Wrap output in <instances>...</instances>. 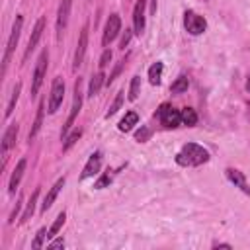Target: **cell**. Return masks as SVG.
<instances>
[{
    "label": "cell",
    "mask_w": 250,
    "mask_h": 250,
    "mask_svg": "<svg viewBox=\"0 0 250 250\" xmlns=\"http://www.w3.org/2000/svg\"><path fill=\"white\" fill-rule=\"evenodd\" d=\"M207 160H209V152L195 143L184 145L182 150L176 154V162L180 166H199V164H205Z\"/></svg>",
    "instance_id": "cell-1"
},
{
    "label": "cell",
    "mask_w": 250,
    "mask_h": 250,
    "mask_svg": "<svg viewBox=\"0 0 250 250\" xmlns=\"http://www.w3.org/2000/svg\"><path fill=\"white\" fill-rule=\"evenodd\" d=\"M21 25H23V18L21 16H16V21L12 25V33L8 37V43H6V51H4V61H2V74L6 72L8 68V62H10V57L18 45V39H20V33H21Z\"/></svg>",
    "instance_id": "cell-2"
},
{
    "label": "cell",
    "mask_w": 250,
    "mask_h": 250,
    "mask_svg": "<svg viewBox=\"0 0 250 250\" xmlns=\"http://www.w3.org/2000/svg\"><path fill=\"white\" fill-rule=\"evenodd\" d=\"M80 107H82V80L78 78V80L74 82V100H72L70 115H68L64 127H62V133H61L62 139H66V135H68V131H70V127H72V123H74V119H76L78 113H80Z\"/></svg>",
    "instance_id": "cell-3"
},
{
    "label": "cell",
    "mask_w": 250,
    "mask_h": 250,
    "mask_svg": "<svg viewBox=\"0 0 250 250\" xmlns=\"http://www.w3.org/2000/svg\"><path fill=\"white\" fill-rule=\"evenodd\" d=\"M47 62H49V53H47V49H45V51H41V55H39V59H37V62H35L33 82H31V96H35V94L39 92L41 84H43V78H45V74H47Z\"/></svg>",
    "instance_id": "cell-4"
},
{
    "label": "cell",
    "mask_w": 250,
    "mask_h": 250,
    "mask_svg": "<svg viewBox=\"0 0 250 250\" xmlns=\"http://www.w3.org/2000/svg\"><path fill=\"white\" fill-rule=\"evenodd\" d=\"M184 27H186V31L191 33V35H201V33L207 29V21H205L203 16L195 14L193 10H188V12L184 14Z\"/></svg>",
    "instance_id": "cell-5"
},
{
    "label": "cell",
    "mask_w": 250,
    "mask_h": 250,
    "mask_svg": "<svg viewBox=\"0 0 250 250\" xmlns=\"http://www.w3.org/2000/svg\"><path fill=\"white\" fill-rule=\"evenodd\" d=\"M62 98H64V80L61 76H57L51 84V96H49V105H47V111L49 113H55L59 109V105L62 104Z\"/></svg>",
    "instance_id": "cell-6"
},
{
    "label": "cell",
    "mask_w": 250,
    "mask_h": 250,
    "mask_svg": "<svg viewBox=\"0 0 250 250\" xmlns=\"http://www.w3.org/2000/svg\"><path fill=\"white\" fill-rule=\"evenodd\" d=\"M158 117H160V123H162L164 127H168V129H174V127H178V125L182 123V115H180V111L174 109V107L168 105V104H162V105H160V109H158Z\"/></svg>",
    "instance_id": "cell-7"
},
{
    "label": "cell",
    "mask_w": 250,
    "mask_h": 250,
    "mask_svg": "<svg viewBox=\"0 0 250 250\" xmlns=\"http://www.w3.org/2000/svg\"><path fill=\"white\" fill-rule=\"evenodd\" d=\"M70 8H72V0H61L59 4V12H57V39L62 37L66 23H68V16H70Z\"/></svg>",
    "instance_id": "cell-8"
},
{
    "label": "cell",
    "mask_w": 250,
    "mask_h": 250,
    "mask_svg": "<svg viewBox=\"0 0 250 250\" xmlns=\"http://www.w3.org/2000/svg\"><path fill=\"white\" fill-rule=\"evenodd\" d=\"M119 31H121V20H119V16H117V14H111V16L107 18V21H105L102 43H104V45H109V43L117 37V33H119Z\"/></svg>",
    "instance_id": "cell-9"
},
{
    "label": "cell",
    "mask_w": 250,
    "mask_h": 250,
    "mask_svg": "<svg viewBox=\"0 0 250 250\" xmlns=\"http://www.w3.org/2000/svg\"><path fill=\"white\" fill-rule=\"evenodd\" d=\"M86 47H88V23H84L82 31H80V37H78V43H76V51H74V64L72 68L76 70L82 61H84V55H86Z\"/></svg>",
    "instance_id": "cell-10"
},
{
    "label": "cell",
    "mask_w": 250,
    "mask_h": 250,
    "mask_svg": "<svg viewBox=\"0 0 250 250\" xmlns=\"http://www.w3.org/2000/svg\"><path fill=\"white\" fill-rule=\"evenodd\" d=\"M145 6H146V0H137L133 8V31L137 35L145 31Z\"/></svg>",
    "instance_id": "cell-11"
},
{
    "label": "cell",
    "mask_w": 250,
    "mask_h": 250,
    "mask_svg": "<svg viewBox=\"0 0 250 250\" xmlns=\"http://www.w3.org/2000/svg\"><path fill=\"white\" fill-rule=\"evenodd\" d=\"M43 29H45V18H39L37 21H35V27H33V31H31V37H29V41H27V49H25V53H23V61L31 55V51L37 47V43H39V39H41V35H43Z\"/></svg>",
    "instance_id": "cell-12"
},
{
    "label": "cell",
    "mask_w": 250,
    "mask_h": 250,
    "mask_svg": "<svg viewBox=\"0 0 250 250\" xmlns=\"http://www.w3.org/2000/svg\"><path fill=\"white\" fill-rule=\"evenodd\" d=\"M225 174H227L229 182H230V184H234V188H238V189H242L244 193H248V195H250V188H248L246 176H244L240 170H236V168H227V170H225Z\"/></svg>",
    "instance_id": "cell-13"
},
{
    "label": "cell",
    "mask_w": 250,
    "mask_h": 250,
    "mask_svg": "<svg viewBox=\"0 0 250 250\" xmlns=\"http://www.w3.org/2000/svg\"><path fill=\"white\" fill-rule=\"evenodd\" d=\"M100 166H102V154H100V152H94V154L88 158V162H86V166H84V170H82V174H80V180H86V178L98 174V172H100Z\"/></svg>",
    "instance_id": "cell-14"
},
{
    "label": "cell",
    "mask_w": 250,
    "mask_h": 250,
    "mask_svg": "<svg viewBox=\"0 0 250 250\" xmlns=\"http://www.w3.org/2000/svg\"><path fill=\"white\" fill-rule=\"evenodd\" d=\"M18 131H20V125L18 123H12L8 129H6V133H4V137H2V154H6L14 145H16V139H18Z\"/></svg>",
    "instance_id": "cell-15"
},
{
    "label": "cell",
    "mask_w": 250,
    "mask_h": 250,
    "mask_svg": "<svg viewBox=\"0 0 250 250\" xmlns=\"http://www.w3.org/2000/svg\"><path fill=\"white\" fill-rule=\"evenodd\" d=\"M25 166H27V160H25V158H20V162L16 164V168H14L12 176H10V184H8L10 193H16V188H18V184H20L23 172H25Z\"/></svg>",
    "instance_id": "cell-16"
},
{
    "label": "cell",
    "mask_w": 250,
    "mask_h": 250,
    "mask_svg": "<svg viewBox=\"0 0 250 250\" xmlns=\"http://www.w3.org/2000/svg\"><path fill=\"white\" fill-rule=\"evenodd\" d=\"M64 182H66L64 178H59V180L55 182V186H53V188L49 189V193L45 195V201H43V205H41V211H47V209H49V207H51V205L55 203V199H57V195H59V191L62 189V186H64Z\"/></svg>",
    "instance_id": "cell-17"
},
{
    "label": "cell",
    "mask_w": 250,
    "mask_h": 250,
    "mask_svg": "<svg viewBox=\"0 0 250 250\" xmlns=\"http://www.w3.org/2000/svg\"><path fill=\"white\" fill-rule=\"evenodd\" d=\"M137 123H139V115H137L135 111H127V113H125V117L119 121V125H117V127H119V131L127 133V131H131Z\"/></svg>",
    "instance_id": "cell-18"
},
{
    "label": "cell",
    "mask_w": 250,
    "mask_h": 250,
    "mask_svg": "<svg viewBox=\"0 0 250 250\" xmlns=\"http://www.w3.org/2000/svg\"><path fill=\"white\" fill-rule=\"evenodd\" d=\"M104 82H105V76H104V72L100 70L98 74H94L92 76V80H90V86H88V96L90 98H94L100 90H102V86H104Z\"/></svg>",
    "instance_id": "cell-19"
},
{
    "label": "cell",
    "mask_w": 250,
    "mask_h": 250,
    "mask_svg": "<svg viewBox=\"0 0 250 250\" xmlns=\"http://www.w3.org/2000/svg\"><path fill=\"white\" fill-rule=\"evenodd\" d=\"M162 70H164L162 62H154V64L148 68V82H150L152 86L160 84V78H162Z\"/></svg>",
    "instance_id": "cell-20"
},
{
    "label": "cell",
    "mask_w": 250,
    "mask_h": 250,
    "mask_svg": "<svg viewBox=\"0 0 250 250\" xmlns=\"http://www.w3.org/2000/svg\"><path fill=\"white\" fill-rule=\"evenodd\" d=\"M37 197H39V189H35V191L31 193V197H29V201H27V207H25V211H23V215H21V223H25V221L31 219V215H33V211H35Z\"/></svg>",
    "instance_id": "cell-21"
},
{
    "label": "cell",
    "mask_w": 250,
    "mask_h": 250,
    "mask_svg": "<svg viewBox=\"0 0 250 250\" xmlns=\"http://www.w3.org/2000/svg\"><path fill=\"white\" fill-rule=\"evenodd\" d=\"M180 115H182V123L188 125V127H193V125L197 123V113H195V109H191V107H184V109L180 111Z\"/></svg>",
    "instance_id": "cell-22"
},
{
    "label": "cell",
    "mask_w": 250,
    "mask_h": 250,
    "mask_svg": "<svg viewBox=\"0 0 250 250\" xmlns=\"http://www.w3.org/2000/svg\"><path fill=\"white\" fill-rule=\"evenodd\" d=\"M20 92H21V82H18L16 86H14V90H12V98H10V102H8V107H6V117H10L12 113H14V107H16V102H18V98H20Z\"/></svg>",
    "instance_id": "cell-23"
},
{
    "label": "cell",
    "mask_w": 250,
    "mask_h": 250,
    "mask_svg": "<svg viewBox=\"0 0 250 250\" xmlns=\"http://www.w3.org/2000/svg\"><path fill=\"white\" fill-rule=\"evenodd\" d=\"M41 123H43V102H39V105H37V115H35V121H33V127H31V131H29V141L39 133V129H41Z\"/></svg>",
    "instance_id": "cell-24"
},
{
    "label": "cell",
    "mask_w": 250,
    "mask_h": 250,
    "mask_svg": "<svg viewBox=\"0 0 250 250\" xmlns=\"http://www.w3.org/2000/svg\"><path fill=\"white\" fill-rule=\"evenodd\" d=\"M64 221H66V213H64V211H61V213L57 215V219H55V223L51 225V229L47 230V238H53V236H55V234H57V232L61 230V227L64 225Z\"/></svg>",
    "instance_id": "cell-25"
},
{
    "label": "cell",
    "mask_w": 250,
    "mask_h": 250,
    "mask_svg": "<svg viewBox=\"0 0 250 250\" xmlns=\"http://www.w3.org/2000/svg\"><path fill=\"white\" fill-rule=\"evenodd\" d=\"M188 86H189L188 78H186V76H178V78H176V82L170 86V90H172L174 94H182V92H186V90H188Z\"/></svg>",
    "instance_id": "cell-26"
},
{
    "label": "cell",
    "mask_w": 250,
    "mask_h": 250,
    "mask_svg": "<svg viewBox=\"0 0 250 250\" xmlns=\"http://www.w3.org/2000/svg\"><path fill=\"white\" fill-rule=\"evenodd\" d=\"M139 92H141V78L139 76H133L131 78V86H129V100L135 102L139 98Z\"/></svg>",
    "instance_id": "cell-27"
},
{
    "label": "cell",
    "mask_w": 250,
    "mask_h": 250,
    "mask_svg": "<svg viewBox=\"0 0 250 250\" xmlns=\"http://www.w3.org/2000/svg\"><path fill=\"white\" fill-rule=\"evenodd\" d=\"M121 104H123V92H117V96H115L113 104H111V105H109V109L105 111V117H111L113 113H117V109L121 107Z\"/></svg>",
    "instance_id": "cell-28"
},
{
    "label": "cell",
    "mask_w": 250,
    "mask_h": 250,
    "mask_svg": "<svg viewBox=\"0 0 250 250\" xmlns=\"http://www.w3.org/2000/svg\"><path fill=\"white\" fill-rule=\"evenodd\" d=\"M80 135H82V131L80 129H76V131H72L70 135H66V139H64V143H62V150H68L78 139H80Z\"/></svg>",
    "instance_id": "cell-29"
},
{
    "label": "cell",
    "mask_w": 250,
    "mask_h": 250,
    "mask_svg": "<svg viewBox=\"0 0 250 250\" xmlns=\"http://www.w3.org/2000/svg\"><path fill=\"white\" fill-rule=\"evenodd\" d=\"M45 238H47V229H39L37 234H35V238H33V242H31V248H41Z\"/></svg>",
    "instance_id": "cell-30"
},
{
    "label": "cell",
    "mask_w": 250,
    "mask_h": 250,
    "mask_svg": "<svg viewBox=\"0 0 250 250\" xmlns=\"http://www.w3.org/2000/svg\"><path fill=\"white\" fill-rule=\"evenodd\" d=\"M109 61H111V51H109V49H105V51L102 53V57H100V62H98V64H100V68H105Z\"/></svg>",
    "instance_id": "cell-31"
},
{
    "label": "cell",
    "mask_w": 250,
    "mask_h": 250,
    "mask_svg": "<svg viewBox=\"0 0 250 250\" xmlns=\"http://www.w3.org/2000/svg\"><path fill=\"white\" fill-rule=\"evenodd\" d=\"M148 137H150V129H146V127H143L141 131H137V133H135V139H137L139 143H145Z\"/></svg>",
    "instance_id": "cell-32"
},
{
    "label": "cell",
    "mask_w": 250,
    "mask_h": 250,
    "mask_svg": "<svg viewBox=\"0 0 250 250\" xmlns=\"http://www.w3.org/2000/svg\"><path fill=\"white\" fill-rule=\"evenodd\" d=\"M109 182H111V176H109V174H104V176L94 184V188H96V189H102V188H105Z\"/></svg>",
    "instance_id": "cell-33"
},
{
    "label": "cell",
    "mask_w": 250,
    "mask_h": 250,
    "mask_svg": "<svg viewBox=\"0 0 250 250\" xmlns=\"http://www.w3.org/2000/svg\"><path fill=\"white\" fill-rule=\"evenodd\" d=\"M129 41H131V29H125V33H123V37H121L119 47H121V49H125V47L129 45Z\"/></svg>",
    "instance_id": "cell-34"
},
{
    "label": "cell",
    "mask_w": 250,
    "mask_h": 250,
    "mask_svg": "<svg viewBox=\"0 0 250 250\" xmlns=\"http://www.w3.org/2000/svg\"><path fill=\"white\" fill-rule=\"evenodd\" d=\"M123 64H125V61H121V62H119V64H117V66H115V70H113V72H111V74H109V78H107V80H105V82H107V84H111V82H113V78H115V76H117V74H119V72H121V68H123Z\"/></svg>",
    "instance_id": "cell-35"
},
{
    "label": "cell",
    "mask_w": 250,
    "mask_h": 250,
    "mask_svg": "<svg viewBox=\"0 0 250 250\" xmlns=\"http://www.w3.org/2000/svg\"><path fill=\"white\" fill-rule=\"evenodd\" d=\"M62 246H64V240L62 238H57V240H53L49 244V248H62Z\"/></svg>",
    "instance_id": "cell-36"
},
{
    "label": "cell",
    "mask_w": 250,
    "mask_h": 250,
    "mask_svg": "<svg viewBox=\"0 0 250 250\" xmlns=\"http://www.w3.org/2000/svg\"><path fill=\"white\" fill-rule=\"evenodd\" d=\"M213 248H229V250H230L232 246H230V244H227V242H213Z\"/></svg>",
    "instance_id": "cell-37"
},
{
    "label": "cell",
    "mask_w": 250,
    "mask_h": 250,
    "mask_svg": "<svg viewBox=\"0 0 250 250\" xmlns=\"http://www.w3.org/2000/svg\"><path fill=\"white\" fill-rule=\"evenodd\" d=\"M246 88H248V92H250V78H248V82H246Z\"/></svg>",
    "instance_id": "cell-38"
}]
</instances>
